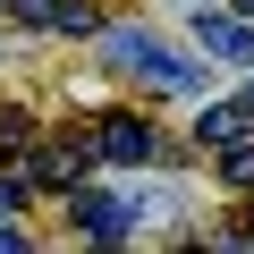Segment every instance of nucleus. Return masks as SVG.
<instances>
[{
    "mask_svg": "<svg viewBox=\"0 0 254 254\" xmlns=\"http://www.w3.org/2000/svg\"><path fill=\"white\" fill-rule=\"evenodd\" d=\"M102 51H110L119 68H136V76H153V85H170V93H195V68H187L178 51H161L153 34H136V26H110V34H102Z\"/></svg>",
    "mask_w": 254,
    "mask_h": 254,
    "instance_id": "nucleus-1",
    "label": "nucleus"
},
{
    "mask_svg": "<svg viewBox=\"0 0 254 254\" xmlns=\"http://www.w3.org/2000/svg\"><path fill=\"white\" fill-rule=\"evenodd\" d=\"M68 212H76V229L102 237V246L136 237V220H144V203H127V195H68Z\"/></svg>",
    "mask_w": 254,
    "mask_h": 254,
    "instance_id": "nucleus-2",
    "label": "nucleus"
},
{
    "mask_svg": "<svg viewBox=\"0 0 254 254\" xmlns=\"http://www.w3.org/2000/svg\"><path fill=\"white\" fill-rule=\"evenodd\" d=\"M93 153L102 161H153V119H102V136H93Z\"/></svg>",
    "mask_w": 254,
    "mask_h": 254,
    "instance_id": "nucleus-3",
    "label": "nucleus"
},
{
    "mask_svg": "<svg viewBox=\"0 0 254 254\" xmlns=\"http://www.w3.org/2000/svg\"><path fill=\"white\" fill-rule=\"evenodd\" d=\"M195 43L220 51V60H254V26H246V17H203V9H195Z\"/></svg>",
    "mask_w": 254,
    "mask_h": 254,
    "instance_id": "nucleus-4",
    "label": "nucleus"
},
{
    "mask_svg": "<svg viewBox=\"0 0 254 254\" xmlns=\"http://www.w3.org/2000/svg\"><path fill=\"white\" fill-rule=\"evenodd\" d=\"M246 119H254V110H246V102H212V110H203V119H195V136H203V144H220V153H229V144H237V136H246Z\"/></svg>",
    "mask_w": 254,
    "mask_h": 254,
    "instance_id": "nucleus-5",
    "label": "nucleus"
},
{
    "mask_svg": "<svg viewBox=\"0 0 254 254\" xmlns=\"http://www.w3.org/2000/svg\"><path fill=\"white\" fill-rule=\"evenodd\" d=\"M34 178H43V187H76V178H85V144H51V153H34Z\"/></svg>",
    "mask_w": 254,
    "mask_h": 254,
    "instance_id": "nucleus-6",
    "label": "nucleus"
},
{
    "mask_svg": "<svg viewBox=\"0 0 254 254\" xmlns=\"http://www.w3.org/2000/svg\"><path fill=\"white\" fill-rule=\"evenodd\" d=\"M220 178H229V187H254V144H229V153H220Z\"/></svg>",
    "mask_w": 254,
    "mask_h": 254,
    "instance_id": "nucleus-7",
    "label": "nucleus"
},
{
    "mask_svg": "<svg viewBox=\"0 0 254 254\" xmlns=\"http://www.w3.org/2000/svg\"><path fill=\"white\" fill-rule=\"evenodd\" d=\"M26 144H34V136H26V110L9 102V110H0V153H26Z\"/></svg>",
    "mask_w": 254,
    "mask_h": 254,
    "instance_id": "nucleus-8",
    "label": "nucleus"
},
{
    "mask_svg": "<svg viewBox=\"0 0 254 254\" xmlns=\"http://www.w3.org/2000/svg\"><path fill=\"white\" fill-rule=\"evenodd\" d=\"M17 203H26V187H17V178H0V212H17Z\"/></svg>",
    "mask_w": 254,
    "mask_h": 254,
    "instance_id": "nucleus-9",
    "label": "nucleus"
},
{
    "mask_svg": "<svg viewBox=\"0 0 254 254\" xmlns=\"http://www.w3.org/2000/svg\"><path fill=\"white\" fill-rule=\"evenodd\" d=\"M237 17H254V0H237Z\"/></svg>",
    "mask_w": 254,
    "mask_h": 254,
    "instance_id": "nucleus-10",
    "label": "nucleus"
},
{
    "mask_svg": "<svg viewBox=\"0 0 254 254\" xmlns=\"http://www.w3.org/2000/svg\"><path fill=\"white\" fill-rule=\"evenodd\" d=\"M246 110H254V85H246Z\"/></svg>",
    "mask_w": 254,
    "mask_h": 254,
    "instance_id": "nucleus-11",
    "label": "nucleus"
},
{
    "mask_svg": "<svg viewBox=\"0 0 254 254\" xmlns=\"http://www.w3.org/2000/svg\"><path fill=\"white\" fill-rule=\"evenodd\" d=\"M187 254H203V246H187Z\"/></svg>",
    "mask_w": 254,
    "mask_h": 254,
    "instance_id": "nucleus-12",
    "label": "nucleus"
}]
</instances>
